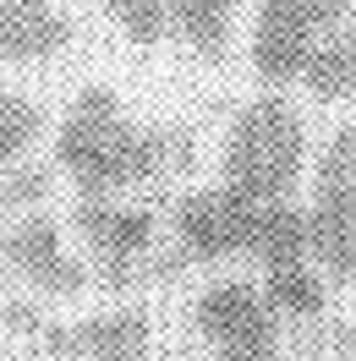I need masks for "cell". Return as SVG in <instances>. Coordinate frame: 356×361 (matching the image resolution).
Here are the masks:
<instances>
[{
	"instance_id": "3957f363",
	"label": "cell",
	"mask_w": 356,
	"mask_h": 361,
	"mask_svg": "<svg viewBox=\"0 0 356 361\" xmlns=\"http://www.w3.org/2000/svg\"><path fill=\"white\" fill-rule=\"evenodd\" d=\"M307 241L318 274L356 290V121H340L312 159Z\"/></svg>"
},
{
	"instance_id": "8fae6325",
	"label": "cell",
	"mask_w": 356,
	"mask_h": 361,
	"mask_svg": "<svg viewBox=\"0 0 356 361\" xmlns=\"http://www.w3.org/2000/svg\"><path fill=\"white\" fill-rule=\"evenodd\" d=\"M242 6L247 0H170V33H176L198 61L220 66L225 55H230Z\"/></svg>"
},
{
	"instance_id": "30bf717a",
	"label": "cell",
	"mask_w": 356,
	"mask_h": 361,
	"mask_svg": "<svg viewBox=\"0 0 356 361\" xmlns=\"http://www.w3.org/2000/svg\"><path fill=\"white\" fill-rule=\"evenodd\" d=\"M318 104H351L356 99V6L345 11V23L324 33L318 49L307 55V66L296 77Z\"/></svg>"
},
{
	"instance_id": "ac0fdd59",
	"label": "cell",
	"mask_w": 356,
	"mask_h": 361,
	"mask_svg": "<svg viewBox=\"0 0 356 361\" xmlns=\"http://www.w3.org/2000/svg\"><path fill=\"white\" fill-rule=\"evenodd\" d=\"M143 361H154V356H143Z\"/></svg>"
},
{
	"instance_id": "9c48e42d",
	"label": "cell",
	"mask_w": 356,
	"mask_h": 361,
	"mask_svg": "<svg viewBox=\"0 0 356 361\" xmlns=\"http://www.w3.org/2000/svg\"><path fill=\"white\" fill-rule=\"evenodd\" d=\"M77 44V23L61 0H0V61L49 66Z\"/></svg>"
},
{
	"instance_id": "6da1fadb",
	"label": "cell",
	"mask_w": 356,
	"mask_h": 361,
	"mask_svg": "<svg viewBox=\"0 0 356 361\" xmlns=\"http://www.w3.org/2000/svg\"><path fill=\"white\" fill-rule=\"evenodd\" d=\"M186 137L176 126H143L110 88H83L55 126V164L77 197H126L181 170Z\"/></svg>"
},
{
	"instance_id": "ba28073f",
	"label": "cell",
	"mask_w": 356,
	"mask_h": 361,
	"mask_svg": "<svg viewBox=\"0 0 356 361\" xmlns=\"http://www.w3.org/2000/svg\"><path fill=\"white\" fill-rule=\"evenodd\" d=\"M198 334L220 350V345H274V307H268L263 285L252 279H214L192 307Z\"/></svg>"
},
{
	"instance_id": "9a60e30c",
	"label": "cell",
	"mask_w": 356,
	"mask_h": 361,
	"mask_svg": "<svg viewBox=\"0 0 356 361\" xmlns=\"http://www.w3.org/2000/svg\"><path fill=\"white\" fill-rule=\"evenodd\" d=\"M49 186V164H33V159H17V164H6L0 170V225H11L17 214H33V208H44Z\"/></svg>"
},
{
	"instance_id": "7c38bea8",
	"label": "cell",
	"mask_w": 356,
	"mask_h": 361,
	"mask_svg": "<svg viewBox=\"0 0 356 361\" xmlns=\"http://www.w3.org/2000/svg\"><path fill=\"white\" fill-rule=\"evenodd\" d=\"M263 295H268V307H274V317H318L324 301H329L324 295V274H318L312 257L263 269Z\"/></svg>"
},
{
	"instance_id": "8992f818",
	"label": "cell",
	"mask_w": 356,
	"mask_h": 361,
	"mask_svg": "<svg viewBox=\"0 0 356 361\" xmlns=\"http://www.w3.org/2000/svg\"><path fill=\"white\" fill-rule=\"evenodd\" d=\"M0 263L28 279L39 295H83L88 290V263L66 247L61 225L44 208L17 214L11 225H0Z\"/></svg>"
},
{
	"instance_id": "277c9868",
	"label": "cell",
	"mask_w": 356,
	"mask_h": 361,
	"mask_svg": "<svg viewBox=\"0 0 356 361\" xmlns=\"http://www.w3.org/2000/svg\"><path fill=\"white\" fill-rule=\"evenodd\" d=\"M356 0H258V17H252V49L247 61L263 77L268 88L280 82H296L307 55L318 49L324 33L345 23Z\"/></svg>"
},
{
	"instance_id": "7a4b0ae2",
	"label": "cell",
	"mask_w": 356,
	"mask_h": 361,
	"mask_svg": "<svg viewBox=\"0 0 356 361\" xmlns=\"http://www.w3.org/2000/svg\"><path fill=\"white\" fill-rule=\"evenodd\" d=\"M307 180V121L280 93L247 99L220 148V186L247 203H290Z\"/></svg>"
},
{
	"instance_id": "52a82bcc",
	"label": "cell",
	"mask_w": 356,
	"mask_h": 361,
	"mask_svg": "<svg viewBox=\"0 0 356 361\" xmlns=\"http://www.w3.org/2000/svg\"><path fill=\"white\" fill-rule=\"evenodd\" d=\"M252 208L236 197L230 186H203L186 192L176 203V247L186 263H225V257H247V235H252Z\"/></svg>"
},
{
	"instance_id": "2e32d148",
	"label": "cell",
	"mask_w": 356,
	"mask_h": 361,
	"mask_svg": "<svg viewBox=\"0 0 356 361\" xmlns=\"http://www.w3.org/2000/svg\"><path fill=\"white\" fill-rule=\"evenodd\" d=\"M214 361H285V356H280V339H274V345H220Z\"/></svg>"
},
{
	"instance_id": "5b68a950",
	"label": "cell",
	"mask_w": 356,
	"mask_h": 361,
	"mask_svg": "<svg viewBox=\"0 0 356 361\" xmlns=\"http://www.w3.org/2000/svg\"><path fill=\"white\" fill-rule=\"evenodd\" d=\"M71 230H77L83 247L93 252L99 274H105L110 285H126L137 274V263L154 252L159 214L143 208V203H121V197H77Z\"/></svg>"
},
{
	"instance_id": "4fadbf2b",
	"label": "cell",
	"mask_w": 356,
	"mask_h": 361,
	"mask_svg": "<svg viewBox=\"0 0 356 361\" xmlns=\"http://www.w3.org/2000/svg\"><path fill=\"white\" fill-rule=\"evenodd\" d=\"M99 11L137 49H159L170 39V0H99Z\"/></svg>"
},
{
	"instance_id": "e0dca14e",
	"label": "cell",
	"mask_w": 356,
	"mask_h": 361,
	"mask_svg": "<svg viewBox=\"0 0 356 361\" xmlns=\"http://www.w3.org/2000/svg\"><path fill=\"white\" fill-rule=\"evenodd\" d=\"M334 361H356V334L340 339V350H334Z\"/></svg>"
},
{
	"instance_id": "5bb4252c",
	"label": "cell",
	"mask_w": 356,
	"mask_h": 361,
	"mask_svg": "<svg viewBox=\"0 0 356 361\" xmlns=\"http://www.w3.org/2000/svg\"><path fill=\"white\" fill-rule=\"evenodd\" d=\"M39 137H44V104H33L28 93L0 88V170L28 159L39 148Z\"/></svg>"
}]
</instances>
